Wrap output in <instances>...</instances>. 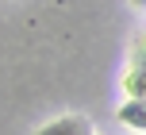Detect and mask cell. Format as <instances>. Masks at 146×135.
<instances>
[{
    "label": "cell",
    "mask_w": 146,
    "mask_h": 135,
    "mask_svg": "<svg viewBox=\"0 0 146 135\" xmlns=\"http://www.w3.org/2000/svg\"><path fill=\"white\" fill-rule=\"evenodd\" d=\"M35 135H92V124L85 116H62V120H50L46 128H38Z\"/></svg>",
    "instance_id": "1"
},
{
    "label": "cell",
    "mask_w": 146,
    "mask_h": 135,
    "mask_svg": "<svg viewBox=\"0 0 146 135\" xmlns=\"http://www.w3.org/2000/svg\"><path fill=\"white\" fill-rule=\"evenodd\" d=\"M119 124L146 135V97H127L123 108H119Z\"/></svg>",
    "instance_id": "2"
},
{
    "label": "cell",
    "mask_w": 146,
    "mask_h": 135,
    "mask_svg": "<svg viewBox=\"0 0 146 135\" xmlns=\"http://www.w3.org/2000/svg\"><path fill=\"white\" fill-rule=\"evenodd\" d=\"M123 93H127V97H146V66H142V62H139L135 70H127Z\"/></svg>",
    "instance_id": "3"
},
{
    "label": "cell",
    "mask_w": 146,
    "mask_h": 135,
    "mask_svg": "<svg viewBox=\"0 0 146 135\" xmlns=\"http://www.w3.org/2000/svg\"><path fill=\"white\" fill-rule=\"evenodd\" d=\"M142 66H146V43H142Z\"/></svg>",
    "instance_id": "4"
},
{
    "label": "cell",
    "mask_w": 146,
    "mask_h": 135,
    "mask_svg": "<svg viewBox=\"0 0 146 135\" xmlns=\"http://www.w3.org/2000/svg\"><path fill=\"white\" fill-rule=\"evenodd\" d=\"M135 4H139V8H146V0H135Z\"/></svg>",
    "instance_id": "5"
}]
</instances>
